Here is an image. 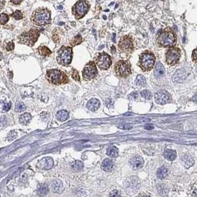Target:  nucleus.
Wrapping results in <instances>:
<instances>
[{
	"instance_id": "nucleus-1",
	"label": "nucleus",
	"mask_w": 197,
	"mask_h": 197,
	"mask_svg": "<svg viewBox=\"0 0 197 197\" xmlns=\"http://www.w3.org/2000/svg\"><path fill=\"white\" fill-rule=\"evenodd\" d=\"M176 36L171 29L169 27L163 29L158 34L157 39V45L162 48H169L172 47L176 43Z\"/></svg>"
},
{
	"instance_id": "nucleus-2",
	"label": "nucleus",
	"mask_w": 197,
	"mask_h": 197,
	"mask_svg": "<svg viewBox=\"0 0 197 197\" xmlns=\"http://www.w3.org/2000/svg\"><path fill=\"white\" fill-rule=\"evenodd\" d=\"M46 77L49 82L53 85H61L67 84L69 82L67 75L62 71L58 69H51L46 71Z\"/></svg>"
},
{
	"instance_id": "nucleus-3",
	"label": "nucleus",
	"mask_w": 197,
	"mask_h": 197,
	"mask_svg": "<svg viewBox=\"0 0 197 197\" xmlns=\"http://www.w3.org/2000/svg\"><path fill=\"white\" fill-rule=\"evenodd\" d=\"M41 31L38 28L33 27L29 31L24 32L17 37L18 42L20 44L28 45L30 47L33 46L34 44L37 42L40 35Z\"/></svg>"
},
{
	"instance_id": "nucleus-4",
	"label": "nucleus",
	"mask_w": 197,
	"mask_h": 197,
	"mask_svg": "<svg viewBox=\"0 0 197 197\" xmlns=\"http://www.w3.org/2000/svg\"><path fill=\"white\" fill-rule=\"evenodd\" d=\"M31 20L34 24L44 26L50 23V13L46 8H38L33 13Z\"/></svg>"
},
{
	"instance_id": "nucleus-5",
	"label": "nucleus",
	"mask_w": 197,
	"mask_h": 197,
	"mask_svg": "<svg viewBox=\"0 0 197 197\" xmlns=\"http://www.w3.org/2000/svg\"><path fill=\"white\" fill-rule=\"evenodd\" d=\"M155 64V56L151 51L146 50L139 55V66L143 71H149Z\"/></svg>"
},
{
	"instance_id": "nucleus-6",
	"label": "nucleus",
	"mask_w": 197,
	"mask_h": 197,
	"mask_svg": "<svg viewBox=\"0 0 197 197\" xmlns=\"http://www.w3.org/2000/svg\"><path fill=\"white\" fill-rule=\"evenodd\" d=\"M72 49L71 47L62 46L58 51L57 62L62 66H68L72 62Z\"/></svg>"
},
{
	"instance_id": "nucleus-7",
	"label": "nucleus",
	"mask_w": 197,
	"mask_h": 197,
	"mask_svg": "<svg viewBox=\"0 0 197 197\" xmlns=\"http://www.w3.org/2000/svg\"><path fill=\"white\" fill-rule=\"evenodd\" d=\"M114 71L120 78H127L131 74V63L126 60H120L114 64Z\"/></svg>"
},
{
	"instance_id": "nucleus-8",
	"label": "nucleus",
	"mask_w": 197,
	"mask_h": 197,
	"mask_svg": "<svg viewBox=\"0 0 197 197\" xmlns=\"http://www.w3.org/2000/svg\"><path fill=\"white\" fill-rule=\"evenodd\" d=\"M89 9V4L87 0H79L72 8V14L77 19H80L85 16Z\"/></svg>"
},
{
	"instance_id": "nucleus-9",
	"label": "nucleus",
	"mask_w": 197,
	"mask_h": 197,
	"mask_svg": "<svg viewBox=\"0 0 197 197\" xmlns=\"http://www.w3.org/2000/svg\"><path fill=\"white\" fill-rule=\"evenodd\" d=\"M119 50L123 53L131 54L134 50V43L132 37L130 35L124 36L120 39L118 44Z\"/></svg>"
},
{
	"instance_id": "nucleus-10",
	"label": "nucleus",
	"mask_w": 197,
	"mask_h": 197,
	"mask_svg": "<svg viewBox=\"0 0 197 197\" xmlns=\"http://www.w3.org/2000/svg\"><path fill=\"white\" fill-rule=\"evenodd\" d=\"M82 74H83V78L87 81L91 80L96 77V76L98 75V70H97L95 62L91 61L87 63L85 67H83Z\"/></svg>"
},
{
	"instance_id": "nucleus-11",
	"label": "nucleus",
	"mask_w": 197,
	"mask_h": 197,
	"mask_svg": "<svg viewBox=\"0 0 197 197\" xmlns=\"http://www.w3.org/2000/svg\"><path fill=\"white\" fill-rule=\"evenodd\" d=\"M180 57V50L178 48L172 47L165 54L166 62L169 65H175L177 64Z\"/></svg>"
},
{
	"instance_id": "nucleus-12",
	"label": "nucleus",
	"mask_w": 197,
	"mask_h": 197,
	"mask_svg": "<svg viewBox=\"0 0 197 197\" xmlns=\"http://www.w3.org/2000/svg\"><path fill=\"white\" fill-rule=\"evenodd\" d=\"M97 64L101 70H107L112 65V58L108 53H101L96 59Z\"/></svg>"
},
{
	"instance_id": "nucleus-13",
	"label": "nucleus",
	"mask_w": 197,
	"mask_h": 197,
	"mask_svg": "<svg viewBox=\"0 0 197 197\" xmlns=\"http://www.w3.org/2000/svg\"><path fill=\"white\" fill-rule=\"evenodd\" d=\"M53 165H54V162L51 157H44L38 162L37 167L43 170H50L53 168Z\"/></svg>"
},
{
	"instance_id": "nucleus-14",
	"label": "nucleus",
	"mask_w": 197,
	"mask_h": 197,
	"mask_svg": "<svg viewBox=\"0 0 197 197\" xmlns=\"http://www.w3.org/2000/svg\"><path fill=\"white\" fill-rule=\"evenodd\" d=\"M154 99H155V101L157 104H165L169 101L170 96L166 91L162 90V91H159L155 93Z\"/></svg>"
},
{
	"instance_id": "nucleus-15",
	"label": "nucleus",
	"mask_w": 197,
	"mask_h": 197,
	"mask_svg": "<svg viewBox=\"0 0 197 197\" xmlns=\"http://www.w3.org/2000/svg\"><path fill=\"white\" fill-rule=\"evenodd\" d=\"M130 164L135 170H138V169L143 168V165H144V160L141 156H136L131 158L130 160Z\"/></svg>"
},
{
	"instance_id": "nucleus-16",
	"label": "nucleus",
	"mask_w": 197,
	"mask_h": 197,
	"mask_svg": "<svg viewBox=\"0 0 197 197\" xmlns=\"http://www.w3.org/2000/svg\"><path fill=\"white\" fill-rule=\"evenodd\" d=\"M101 168L104 171H112L114 169V163L109 159H104L101 164Z\"/></svg>"
},
{
	"instance_id": "nucleus-17",
	"label": "nucleus",
	"mask_w": 197,
	"mask_h": 197,
	"mask_svg": "<svg viewBox=\"0 0 197 197\" xmlns=\"http://www.w3.org/2000/svg\"><path fill=\"white\" fill-rule=\"evenodd\" d=\"M100 106H101V102L99 100H96V99H92L87 103V107L91 111H97L100 107Z\"/></svg>"
},
{
	"instance_id": "nucleus-18",
	"label": "nucleus",
	"mask_w": 197,
	"mask_h": 197,
	"mask_svg": "<svg viewBox=\"0 0 197 197\" xmlns=\"http://www.w3.org/2000/svg\"><path fill=\"white\" fill-rule=\"evenodd\" d=\"M154 76L157 78L159 77H161L165 74V68H164L163 65H162V63L157 62V64L155 66V68H154Z\"/></svg>"
},
{
	"instance_id": "nucleus-19",
	"label": "nucleus",
	"mask_w": 197,
	"mask_h": 197,
	"mask_svg": "<svg viewBox=\"0 0 197 197\" xmlns=\"http://www.w3.org/2000/svg\"><path fill=\"white\" fill-rule=\"evenodd\" d=\"M185 78V72L184 70L182 69H180V70H178L175 74L173 75V81L177 82H182L183 80Z\"/></svg>"
},
{
	"instance_id": "nucleus-20",
	"label": "nucleus",
	"mask_w": 197,
	"mask_h": 197,
	"mask_svg": "<svg viewBox=\"0 0 197 197\" xmlns=\"http://www.w3.org/2000/svg\"><path fill=\"white\" fill-rule=\"evenodd\" d=\"M182 162L183 163V165L186 168H189L194 164V161L192 157L189 156H184L182 158Z\"/></svg>"
},
{
	"instance_id": "nucleus-21",
	"label": "nucleus",
	"mask_w": 197,
	"mask_h": 197,
	"mask_svg": "<svg viewBox=\"0 0 197 197\" xmlns=\"http://www.w3.org/2000/svg\"><path fill=\"white\" fill-rule=\"evenodd\" d=\"M56 117H57L58 120L61 121V122H64V121L67 120L68 118H69V114L65 110H61V111L57 113Z\"/></svg>"
},
{
	"instance_id": "nucleus-22",
	"label": "nucleus",
	"mask_w": 197,
	"mask_h": 197,
	"mask_svg": "<svg viewBox=\"0 0 197 197\" xmlns=\"http://www.w3.org/2000/svg\"><path fill=\"white\" fill-rule=\"evenodd\" d=\"M164 156L169 161H173L176 157V151H173V150L167 149L165 150L164 152Z\"/></svg>"
},
{
	"instance_id": "nucleus-23",
	"label": "nucleus",
	"mask_w": 197,
	"mask_h": 197,
	"mask_svg": "<svg viewBox=\"0 0 197 197\" xmlns=\"http://www.w3.org/2000/svg\"><path fill=\"white\" fill-rule=\"evenodd\" d=\"M51 187H52V190L53 191V192L55 193H59L61 192L63 190V185L62 183H61V181H54L52 182L51 184Z\"/></svg>"
},
{
	"instance_id": "nucleus-24",
	"label": "nucleus",
	"mask_w": 197,
	"mask_h": 197,
	"mask_svg": "<svg viewBox=\"0 0 197 197\" xmlns=\"http://www.w3.org/2000/svg\"><path fill=\"white\" fill-rule=\"evenodd\" d=\"M157 175L158 178L163 179H165L167 175H168V169L165 166H162L157 170Z\"/></svg>"
},
{
	"instance_id": "nucleus-25",
	"label": "nucleus",
	"mask_w": 197,
	"mask_h": 197,
	"mask_svg": "<svg viewBox=\"0 0 197 197\" xmlns=\"http://www.w3.org/2000/svg\"><path fill=\"white\" fill-rule=\"evenodd\" d=\"M31 115L29 113H25L24 114H22L19 117V122L23 125H27L31 120Z\"/></svg>"
},
{
	"instance_id": "nucleus-26",
	"label": "nucleus",
	"mask_w": 197,
	"mask_h": 197,
	"mask_svg": "<svg viewBox=\"0 0 197 197\" xmlns=\"http://www.w3.org/2000/svg\"><path fill=\"white\" fill-rule=\"evenodd\" d=\"M38 50H39L41 56H44V57H46V56H50L52 53L51 50L46 46H40L38 48Z\"/></svg>"
},
{
	"instance_id": "nucleus-27",
	"label": "nucleus",
	"mask_w": 197,
	"mask_h": 197,
	"mask_svg": "<svg viewBox=\"0 0 197 197\" xmlns=\"http://www.w3.org/2000/svg\"><path fill=\"white\" fill-rule=\"evenodd\" d=\"M106 154L112 157H117L118 156V149L115 146H109L106 150Z\"/></svg>"
},
{
	"instance_id": "nucleus-28",
	"label": "nucleus",
	"mask_w": 197,
	"mask_h": 197,
	"mask_svg": "<svg viewBox=\"0 0 197 197\" xmlns=\"http://www.w3.org/2000/svg\"><path fill=\"white\" fill-rule=\"evenodd\" d=\"M47 192H48V187L46 184H42L39 186L38 189V194L39 196H44L46 195Z\"/></svg>"
},
{
	"instance_id": "nucleus-29",
	"label": "nucleus",
	"mask_w": 197,
	"mask_h": 197,
	"mask_svg": "<svg viewBox=\"0 0 197 197\" xmlns=\"http://www.w3.org/2000/svg\"><path fill=\"white\" fill-rule=\"evenodd\" d=\"M82 42H83V38H82V36L80 34H78L77 36H76L72 39L69 43H70L71 46L74 47L76 46V45H80Z\"/></svg>"
},
{
	"instance_id": "nucleus-30",
	"label": "nucleus",
	"mask_w": 197,
	"mask_h": 197,
	"mask_svg": "<svg viewBox=\"0 0 197 197\" xmlns=\"http://www.w3.org/2000/svg\"><path fill=\"white\" fill-rule=\"evenodd\" d=\"M71 166H72V168L75 171H80V170H81L83 169V164L81 162H80V161H76L73 163H72Z\"/></svg>"
},
{
	"instance_id": "nucleus-31",
	"label": "nucleus",
	"mask_w": 197,
	"mask_h": 197,
	"mask_svg": "<svg viewBox=\"0 0 197 197\" xmlns=\"http://www.w3.org/2000/svg\"><path fill=\"white\" fill-rule=\"evenodd\" d=\"M146 79L143 76L138 75L136 79V84L139 86H145L146 85Z\"/></svg>"
},
{
	"instance_id": "nucleus-32",
	"label": "nucleus",
	"mask_w": 197,
	"mask_h": 197,
	"mask_svg": "<svg viewBox=\"0 0 197 197\" xmlns=\"http://www.w3.org/2000/svg\"><path fill=\"white\" fill-rule=\"evenodd\" d=\"M12 17L14 18L16 20H20L23 18V14L20 11H15L13 13L11 14Z\"/></svg>"
},
{
	"instance_id": "nucleus-33",
	"label": "nucleus",
	"mask_w": 197,
	"mask_h": 197,
	"mask_svg": "<svg viewBox=\"0 0 197 197\" xmlns=\"http://www.w3.org/2000/svg\"><path fill=\"white\" fill-rule=\"evenodd\" d=\"M140 94H141V96H143L144 99H146V100H151V97H152V94H151V93L148 90H143V91L140 93Z\"/></svg>"
},
{
	"instance_id": "nucleus-34",
	"label": "nucleus",
	"mask_w": 197,
	"mask_h": 197,
	"mask_svg": "<svg viewBox=\"0 0 197 197\" xmlns=\"http://www.w3.org/2000/svg\"><path fill=\"white\" fill-rule=\"evenodd\" d=\"M25 109L26 106L23 102H19L18 104H16V111H17V112H22V111H24Z\"/></svg>"
},
{
	"instance_id": "nucleus-35",
	"label": "nucleus",
	"mask_w": 197,
	"mask_h": 197,
	"mask_svg": "<svg viewBox=\"0 0 197 197\" xmlns=\"http://www.w3.org/2000/svg\"><path fill=\"white\" fill-rule=\"evenodd\" d=\"M0 20H1V24L5 25V23L8 22V21L9 20L8 15L6 14V13H2L1 16H0Z\"/></svg>"
},
{
	"instance_id": "nucleus-36",
	"label": "nucleus",
	"mask_w": 197,
	"mask_h": 197,
	"mask_svg": "<svg viewBox=\"0 0 197 197\" xmlns=\"http://www.w3.org/2000/svg\"><path fill=\"white\" fill-rule=\"evenodd\" d=\"M5 49L8 51H12V50H13V49H14V43H13V42H10L7 43Z\"/></svg>"
},
{
	"instance_id": "nucleus-37",
	"label": "nucleus",
	"mask_w": 197,
	"mask_h": 197,
	"mask_svg": "<svg viewBox=\"0 0 197 197\" xmlns=\"http://www.w3.org/2000/svg\"><path fill=\"white\" fill-rule=\"evenodd\" d=\"M72 78H73L76 81L80 82V77H79L78 73V71H76L75 69H73V71H72Z\"/></svg>"
},
{
	"instance_id": "nucleus-38",
	"label": "nucleus",
	"mask_w": 197,
	"mask_h": 197,
	"mask_svg": "<svg viewBox=\"0 0 197 197\" xmlns=\"http://www.w3.org/2000/svg\"><path fill=\"white\" fill-rule=\"evenodd\" d=\"M109 197H121V194L119 191L114 190V191H112L109 194Z\"/></svg>"
},
{
	"instance_id": "nucleus-39",
	"label": "nucleus",
	"mask_w": 197,
	"mask_h": 197,
	"mask_svg": "<svg viewBox=\"0 0 197 197\" xmlns=\"http://www.w3.org/2000/svg\"><path fill=\"white\" fill-rule=\"evenodd\" d=\"M11 107V103L10 102H5L3 104V110L5 111H8Z\"/></svg>"
},
{
	"instance_id": "nucleus-40",
	"label": "nucleus",
	"mask_w": 197,
	"mask_h": 197,
	"mask_svg": "<svg viewBox=\"0 0 197 197\" xmlns=\"http://www.w3.org/2000/svg\"><path fill=\"white\" fill-rule=\"evenodd\" d=\"M192 59L195 62L197 63V48L193 51L192 53Z\"/></svg>"
},
{
	"instance_id": "nucleus-41",
	"label": "nucleus",
	"mask_w": 197,
	"mask_h": 197,
	"mask_svg": "<svg viewBox=\"0 0 197 197\" xmlns=\"http://www.w3.org/2000/svg\"><path fill=\"white\" fill-rule=\"evenodd\" d=\"M10 2L14 5H20L22 2V0H10Z\"/></svg>"
},
{
	"instance_id": "nucleus-42",
	"label": "nucleus",
	"mask_w": 197,
	"mask_h": 197,
	"mask_svg": "<svg viewBox=\"0 0 197 197\" xmlns=\"http://www.w3.org/2000/svg\"><path fill=\"white\" fill-rule=\"evenodd\" d=\"M192 195L194 197H197V187H196V188H194V190H193Z\"/></svg>"
},
{
	"instance_id": "nucleus-43",
	"label": "nucleus",
	"mask_w": 197,
	"mask_h": 197,
	"mask_svg": "<svg viewBox=\"0 0 197 197\" xmlns=\"http://www.w3.org/2000/svg\"><path fill=\"white\" fill-rule=\"evenodd\" d=\"M145 128L148 129V130H151V129L154 128V126L152 125H146V127H145Z\"/></svg>"
},
{
	"instance_id": "nucleus-44",
	"label": "nucleus",
	"mask_w": 197,
	"mask_h": 197,
	"mask_svg": "<svg viewBox=\"0 0 197 197\" xmlns=\"http://www.w3.org/2000/svg\"><path fill=\"white\" fill-rule=\"evenodd\" d=\"M193 101L197 102V94H196L195 96H194V98H193Z\"/></svg>"
},
{
	"instance_id": "nucleus-45",
	"label": "nucleus",
	"mask_w": 197,
	"mask_h": 197,
	"mask_svg": "<svg viewBox=\"0 0 197 197\" xmlns=\"http://www.w3.org/2000/svg\"><path fill=\"white\" fill-rule=\"evenodd\" d=\"M115 36H116V34H113V42H116V41H115Z\"/></svg>"
},
{
	"instance_id": "nucleus-46",
	"label": "nucleus",
	"mask_w": 197,
	"mask_h": 197,
	"mask_svg": "<svg viewBox=\"0 0 197 197\" xmlns=\"http://www.w3.org/2000/svg\"><path fill=\"white\" fill-rule=\"evenodd\" d=\"M139 197H150L149 196H147V195H145V194H143V195L139 196Z\"/></svg>"
},
{
	"instance_id": "nucleus-47",
	"label": "nucleus",
	"mask_w": 197,
	"mask_h": 197,
	"mask_svg": "<svg viewBox=\"0 0 197 197\" xmlns=\"http://www.w3.org/2000/svg\"><path fill=\"white\" fill-rule=\"evenodd\" d=\"M63 24H64V22H59V23H58V25H61Z\"/></svg>"
}]
</instances>
